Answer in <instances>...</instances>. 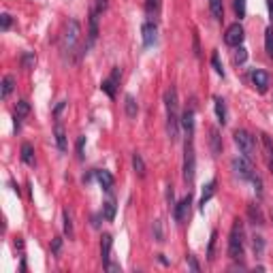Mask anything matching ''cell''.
Wrapping results in <instances>:
<instances>
[{
    "label": "cell",
    "instance_id": "cell-5",
    "mask_svg": "<svg viewBox=\"0 0 273 273\" xmlns=\"http://www.w3.org/2000/svg\"><path fill=\"white\" fill-rule=\"evenodd\" d=\"M194 171H196L194 143H192V137H188L186 145H184V180H186L188 184H192V180H194Z\"/></svg>",
    "mask_w": 273,
    "mask_h": 273
},
{
    "label": "cell",
    "instance_id": "cell-39",
    "mask_svg": "<svg viewBox=\"0 0 273 273\" xmlns=\"http://www.w3.org/2000/svg\"><path fill=\"white\" fill-rule=\"evenodd\" d=\"M216 237H218V233L213 231V233H211V239H209V252H207V254H209V260L216 258V256H213V247H216Z\"/></svg>",
    "mask_w": 273,
    "mask_h": 273
},
{
    "label": "cell",
    "instance_id": "cell-11",
    "mask_svg": "<svg viewBox=\"0 0 273 273\" xmlns=\"http://www.w3.org/2000/svg\"><path fill=\"white\" fill-rule=\"evenodd\" d=\"M141 32H143V45H145V47H152L154 43H156V39H158V28H156V23H154L152 19L143 23Z\"/></svg>",
    "mask_w": 273,
    "mask_h": 273
},
{
    "label": "cell",
    "instance_id": "cell-34",
    "mask_svg": "<svg viewBox=\"0 0 273 273\" xmlns=\"http://www.w3.org/2000/svg\"><path fill=\"white\" fill-rule=\"evenodd\" d=\"M211 64H213V68H216V73L220 75V77H224V68H222V64H220V56L213 52V56H211Z\"/></svg>",
    "mask_w": 273,
    "mask_h": 273
},
{
    "label": "cell",
    "instance_id": "cell-40",
    "mask_svg": "<svg viewBox=\"0 0 273 273\" xmlns=\"http://www.w3.org/2000/svg\"><path fill=\"white\" fill-rule=\"evenodd\" d=\"M186 263H188V267L192 269V271H201V267H198V263H196V258H194L192 254H188V256H186Z\"/></svg>",
    "mask_w": 273,
    "mask_h": 273
},
{
    "label": "cell",
    "instance_id": "cell-30",
    "mask_svg": "<svg viewBox=\"0 0 273 273\" xmlns=\"http://www.w3.org/2000/svg\"><path fill=\"white\" fill-rule=\"evenodd\" d=\"M265 52H267V56L273 60V28H267L265 30Z\"/></svg>",
    "mask_w": 273,
    "mask_h": 273
},
{
    "label": "cell",
    "instance_id": "cell-20",
    "mask_svg": "<svg viewBox=\"0 0 273 273\" xmlns=\"http://www.w3.org/2000/svg\"><path fill=\"white\" fill-rule=\"evenodd\" d=\"M213 107H216V117H218V122L224 126L227 124V105H224V101L220 96L213 98Z\"/></svg>",
    "mask_w": 273,
    "mask_h": 273
},
{
    "label": "cell",
    "instance_id": "cell-28",
    "mask_svg": "<svg viewBox=\"0 0 273 273\" xmlns=\"http://www.w3.org/2000/svg\"><path fill=\"white\" fill-rule=\"evenodd\" d=\"M103 218L109 220V222L115 218V201H113V198H109V201H107V203L103 205Z\"/></svg>",
    "mask_w": 273,
    "mask_h": 273
},
{
    "label": "cell",
    "instance_id": "cell-42",
    "mask_svg": "<svg viewBox=\"0 0 273 273\" xmlns=\"http://www.w3.org/2000/svg\"><path fill=\"white\" fill-rule=\"evenodd\" d=\"M0 21H3V30L7 32L11 28V15L9 13H3V15H0Z\"/></svg>",
    "mask_w": 273,
    "mask_h": 273
},
{
    "label": "cell",
    "instance_id": "cell-14",
    "mask_svg": "<svg viewBox=\"0 0 273 273\" xmlns=\"http://www.w3.org/2000/svg\"><path fill=\"white\" fill-rule=\"evenodd\" d=\"M98 11L94 9L92 13H90V32H88V47L96 41V37H98Z\"/></svg>",
    "mask_w": 273,
    "mask_h": 273
},
{
    "label": "cell",
    "instance_id": "cell-2",
    "mask_svg": "<svg viewBox=\"0 0 273 273\" xmlns=\"http://www.w3.org/2000/svg\"><path fill=\"white\" fill-rule=\"evenodd\" d=\"M233 171L241 177V180H247V182H252L254 186H256V192L258 194H263V182H260V177L256 175V171H254V167H252V162H250V158H245V156H241V158H233Z\"/></svg>",
    "mask_w": 273,
    "mask_h": 273
},
{
    "label": "cell",
    "instance_id": "cell-32",
    "mask_svg": "<svg viewBox=\"0 0 273 273\" xmlns=\"http://www.w3.org/2000/svg\"><path fill=\"white\" fill-rule=\"evenodd\" d=\"M34 64H37V56H34V54L26 52L21 56V66L23 68H34Z\"/></svg>",
    "mask_w": 273,
    "mask_h": 273
},
{
    "label": "cell",
    "instance_id": "cell-4",
    "mask_svg": "<svg viewBox=\"0 0 273 273\" xmlns=\"http://www.w3.org/2000/svg\"><path fill=\"white\" fill-rule=\"evenodd\" d=\"M81 39V26H79V21L77 19H70L66 23V30H64V37H62V49L64 54H73L75 52V47Z\"/></svg>",
    "mask_w": 273,
    "mask_h": 273
},
{
    "label": "cell",
    "instance_id": "cell-26",
    "mask_svg": "<svg viewBox=\"0 0 273 273\" xmlns=\"http://www.w3.org/2000/svg\"><path fill=\"white\" fill-rule=\"evenodd\" d=\"M209 11H211L213 19H222L224 17V5H222V0H209Z\"/></svg>",
    "mask_w": 273,
    "mask_h": 273
},
{
    "label": "cell",
    "instance_id": "cell-43",
    "mask_svg": "<svg viewBox=\"0 0 273 273\" xmlns=\"http://www.w3.org/2000/svg\"><path fill=\"white\" fill-rule=\"evenodd\" d=\"M107 7H109V0H96V11L98 13H103Z\"/></svg>",
    "mask_w": 273,
    "mask_h": 273
},
{
    "label": "cell",
    "instance_id": "cell-21",
    "mask_svg": "<svg viewBox=\"0 0 273 273\" xmlns=\"http://www.w3.org/2000/svg\"><path fill=\"white\" fill-rule=\"evenodd\" d=\"M124 111L128 117H137V113H139V105H137L135 96H130V94H126V98H124Z\"/></svg>",
    "mask_w": 273,
    "mask_h": 273
},
{
    "label": "cell",
    "instance_id": "cell-25",
    "mask_svg": "<svg viewBox=\"0 0 273 273\" xmlns=\"http://www.w3.org/2000/svg\"><path fill=\"white\" fill-rule=\"evenodd\" d=\"M62 218H64V233H66L68 239H73L75 231H73V216H70V209H64L62 211Z\"/></svg>",
    "mask_w": 273,
    "mask_h": 273
},
{
    "label": "cell",
    "instance_id": "cell-37",
    "mask_svg": "<svg viewBox=\"0 0 273 273\" xmlns=\"http://www.w3.org/2000/svg\"><path fill=\"white\" fill-rule=\"evenodd\" d=\"M84 145H86V137H79L77 139V158L79 160H84V156H86V154H84Z\"/></svg>",
    "mask_w": 273,
    "mask_h": 273
},
{
    "label": "cell",
    "instance_id": "cell-15",
    "mask_svg": "<svg viewBox=\"0 0 273 273\" xmlns=\"http://www.w3.org/2000/svg\"><path fill=\"white\" fill-rule=\"evenodd\" d=\"M94 177H96L98 184H101V188H103V190H107V192H109V190L113 188V175H111L109 171L98 169V171H94Z\"/></svg>",
    "mask_w": 273,
    "mask_h": 273
},
{
    "label": "cell",
    "instance_id": "cell-10",
    "mask_svg": "<svg viewBox=\"0 0 273 273\" xmlns=\"http://www.w3.org/2000/svg\"><path fill=\"white\" fill-rule=\"evenodd\" d=\"M194 109H196V107L190 105V107H186V111L182 113V128L186 130L188 137L194 135Z\"/></svg>",
    "mask_w": 273,
    "mask_h": 273
},
{
    "label": "cell",
    "instance_id": "cell-27",
    "mask_svg": "<svg viewBox=\"0 0 273 273\" xmlns=\"http://www.w3.org/2000/svg\"><path fill=\"white\" fill-rule=\"evenodd\" d=\"M213 192H216V182H209L207 186H205V190H203V196H201V209H205V203L213 196Z\"/></svg>",
    "mask_w": 273,
    "mask_h": 273
},
{
    "label": "cell",
    "instance_id": "cell-9",
    "mask_svg": "<svg viewBox=\"0 0 273 273\" xmlns=\"http://www.w3.org/2000/svg\"><path fill=\"white\" fill-rule=\"evenodd\" d=\"M120 77H122V73H120V66H115L113 70H111V77L109 79H105L103 84H101V88H103V92L107 94V96H115V86H117V81H120Z\"/></svg>",
    "mask_w": 273,
    "mask_h": 273
},
{
    "label": "cell",
    "instance_id": "cell-7",
    "mask_svg": "<svg viewBox=\"0 0 273 273\" xmlns=\"http://www.w3.org/2000/svg\"><path fill=\"white\" fill-rule=\"evenodd\" d=\"M243 39H245V30H243V26H241L239 21H237V23H231V26L227 28V34H224V43H227V45H231V47H241Z\"/></svg>",
    "mask_w": 273,
    "mask_h": 273
},
{
    "label": "cell",
    "instance_id": "cell-19",
    "mask_svg": "<svg viewBox=\"0 0 273 273\" xmlns=\"http://www.w3.org/2000/svg\"><path fill=\"white\" fill-rule=\"evenodd\" d=\"M54 135H56V143H58V150H60V152H66V133H64V126H62L60 122H56Z\"/></svg>",
    "mask_w": 273,
    "mask_h": 273
},
{
    "label": "cell",
    "instance_id": "cell-41",
    "mask_svg": "<svg viewBox=\"0 0 273 273\" xmlns=\"http://www.w3.org/2000/svg\"><path fill=\"white\" fill-rule=\"evenodd\" d=\"M60 250H62V239H60V237H56V239H54V245H52V254L58 256V254H60Z\"/></svg>",
    "mask_w": 273,
    "mask_h": 273
},
{
    "label": "cell",
    "instance_id": "cell-29",
    "mask_svg": "<svg viewBox=\"0 0 273 273\" xmlns=\"http://www.w3.org/2000/svg\"><path fill=\"white\" fill-rule=\"evenodd\" d=\"M21 160L26 164H34V150L30 143H23L21 145Z\"/></svg>",
    "mask_w": 273,
    "mask_h": 273
},
{
    "label": "cell",
    "instance_id": "cell-17",
    "mask_svg": "<svg viewBox=\"0 0 273 273\" xmlns=\"http://www.w3.org/2000/svg\"><path fill=\"white\" fill-rule=\"evenodd\" d=\"M260 141H263V150H265V158H267V164H269V169L273 173V143H271V139L263 133L260 135Z\"/></svg>",
    "mask_w": 273,
    "mask_h": 273
},
{
    "label": "cell",
    "instance_id": "cell-38",
    "mask_svg": "<svg viewBox=\"0 0 273 273\" xmlns=\"http://www.w3.org/2000/svg\"><path fill=\"white\" fill-rule=\"evenodd\" d=\"M247 60V52L243 49V47H239V49H237V54H235V62L237 64H243Z\"/></svg>",
    "mask_w": 273,
    "mask_h": 273
},
{
    "label": "cell",
    "instance_id": "cell-35",
    "mask_svg": "<svg viewBox=\"0 0 273 273\" xmlns=\"http://www.w3.org/2000/svg\"><path fill=\"white\" fill-rule=\"evenodd\" d=\"M235 13L237 17H245V0H235Z\"/></svg>",
    "mask_w": 273,
    "mask_h": 273
},
{
    "label": "cell",
    "instance_id": "cell-44",
    "mask_svg": "<svg viewBox=\"0 0 273 273\" xmlns=\"http://www.w3.org/2000/svg\"><path fill=\"white\" fill-rule=\"evenodd\" d=\"M267 9H269V17L273 21V0H267Z\"/></svg>",
    "mask_w": 273,
    "mask_h": 273
},
{
    "label": "cell",
    "instance_id": "cell-3",
    "mask_svg": "<svg viewBox=\"0 0 273 273\" xmlns=\"http://www.w3.org/2000/svg\"><path fill=\"white\" fill-rule=\"evenodd\" d=\"M243 224L239 220L233 222V229H231V235H229V256L233 260H239L243 258Z\"/></svg>",
    "mask_w": 273,
    "mask_h": 273
},
{
    "label": "cell",
    "instance_id": "cell-13",
    "mask_svg": "<svg viewBox=\"0 0 273 273\" xmlns=\"http://www.w3.org/2000/svg\"><path fill=\"white\" fill-rule=\"evenodd\" d=\"M252 84L258 92H267L269 88V75L265 73V70H254L252 73Z\"/></svg>",
    "mask_w": 273,
    "mask_h": 273
},
{
    "label": "cell",
    "instance_id": "cell-16",
    "mask_svg": "<svg viewBox=\"0 0 273 273\" xmlns=\"http://www.w3.org/2000/svg\"><path fill=\"white\" fill-rule=\"evenodd\" d=\"M209 143H211V154H213V156H218V154L222 152V137L218 133V128L209 130Z\"/></svg>",
    "mask_w": 273,
    "mask_h": 273
},
{
    "label": "cell",
    "instance_id": "cell-1",
    "mask_svg": "<svg viewBox=\"0 0 273 273\" xmlns=\"http://www.w3.org/2000/svg\"><path fill=\"white\" fill-rule=\"evenodd\" d=\"M164 105H167V135L171 141H177L182 128V115H180V101H177L175 88H169L164 92Z\"/></svg>",
    "mask_w": 273,
    "mask_h": 273
},
{
    "label": "cell",
    "instance_id": "cell-12",
    "mask_svg": "<svg viewBox=\"0 0 273 273\" xmlns=\"http://www.w3.org/2000/svg\"><path fill=\"white\" fill-rule=\"evenodd\" d=\"M111 245H113V237L105 233L103 239H101V258H103V265H109L111 263Z\"/></svg>",
    "mask_w": 273,
    "mask_h": 273
},
{
    "label": "cell",
    "instance_id": "cell-24",
    "mask_svg": "<svg viewBox=\"0 0 273 273\" xmlns=\"http://www.w3.org/2000/svg\"><path fill=\"white\" fill-rule=\"evenodd\" d=\"M133 169H135V173L139 177H145V162H143V158H141L139 152L133 154Z\"/></svg>",
    "mask_w": 273,
    "mask_h": 273
},
{
    "label": "cell",
    "instance_id": "cell-31",
    "mask_svg": "<svg viewBox=\"0 0 273 273\" xmlns=\"http://www.w3.org/2000/svg\"><path fill=\"white\" fill-rule=\"evenodd\" d=\"M30 113V103L28 101H17V107H15V117H26Z\"/></svg>",
    "mask_w": 273,
    "mask_h": 273
},
{
    "label": "cell",
    "instance_id": "cell-8",
    "mask_svg": "<svg viewBox=\"0 0 273 273\" xmlns=\"http://www.w3.org/2000/svg\"><path fill=\"white\" fill-rule=\"evenodd\" d=\"M190 205H192V194H188V196H184L180 203L175 205V209H173V218H175V222H184L186 218H188V213H190Z\"/></svg>",
    "mask_w": 273,
    "mask_h": 273
},
{
    "label": "cell",
    "instance_id": "cell-22",
    "mask_svg": "<svg viewBox=\"0 0 273 273\" xmlns=\"http://www.w3.org/2000/svg\"><path fill=\"white\" fill-rule=\"evenodd\" d=\"M247 218H250L254 224H258V227H260V224H265V218H263V211H260V207L258 205H247Z\"/></svg>",
    "mask_w": 273,
    "mask_h": 273
},
{
    "label": "cell",
    "instance_id": "cell-36",
    "mask_svg": "<svg viewBox=\"0 0 273 273\" xmlns=\"http://www.w3.org/2000/svg\"><path fill=\"white\" fill-rule=\"evenodd\" d=\"M154 239H156V241H164V235H162V224H160V220H156V222H154Z\"/></svg>",
    "mask_w": 273,
    "mask_h": 273
},
{
    "label": "cell",
    "instance_id": "cell-6",
    "mask_svg": "<svg viewBox=\"0 0 273 273\" xmlns=\"http://www.w3.org/2000/svg\"><path fill=\"white\" fill-rule=\"evenodd\" d=\"M235 143H237V147H239V152L243 154L245 158H254V154H256V141H254V137L247 133V130H235Z\"/></svg>",
    "mask_w": 273,
    "mask_h": 273
},
{
    "label": "cell",
    "instance_id": "cell-18",
    "mask_svg": "<svg viewBox=\"0 0 273 273\" xmlns=\"http://www.w3.org/2000/svg\"><path fill=\"white\" fill-rule=\"evenodd\" d=\"M160 7H162V0H145V13L152 21L160 15Z\"/></svg>",
    "mask_w": 273,
    "mask_h": 273
},
{
    "label": "cell",
    "instance_id": "cell-23",
    "mask_svg": "<svg viewBox=\"0 0 273 273\" xmlns=\"http://www.w3.org/2000/svg\"><path fill=\"white\" fill-rule=\"evenodd\" d=\"M13 88H15V77H13V75H5V79H3V90H0V96H3V98H9V94L13 92Z\"/></svg>",
    "mask_w": 273,
    "mask_h": 273
},
{
    "label": "cell",
    "instance_id": "cell-33",
    "mask_svg": "<svg viewBox=\"0 0 273 273\" xmlns=\"http://www.w3.org/2000/svg\"><path fill=\"white\" fill-rule=\"evenodd\" d=\"M252 245H254V254H256V256L263 254V250H265V241H263V237H260V235H254Z\"/></svg>",
    "mask_w": 273,
    "mask_h": 273
}]
</instances>
